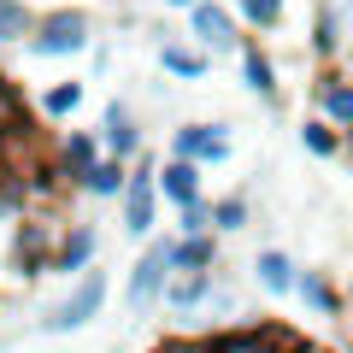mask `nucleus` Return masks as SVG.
Returning <instances> with one entry per match:
<instances>
[{
  "label": "nucleus",
  "mask_w": 353,
  "mask_h": 353,
  "mask_svg": "<svg viewBox=\"0 0 353 353\" xmlns=\"http://www.w3.org/2000/svg\"><path fill=\"white\" fill-rule=\"evenodd\" d=\"M101 306H106V271H83V277L71 283V294L41 312V330H48V336H71V330L94 324Z\"/></svg>",
  "instance_id": "obj_2"
},
{
  "label": "nucleus",
  "mask_w": 353,
  "mask_h": 353,
  "mask_svg": "<svg viewBox=\"0 0 353 353\" xmlns=\"http://www.w3.org/2000/svg\"><path fill=\"white\" fill-rule=\"evenodd\" d=\"M312 88H318V112H324L336 130H353V83H347V77H341V71H324Z\"/></svg>",
  "instance_id": "obj_12"
},
{
  "label": "nucleus",
  "mask_w": 353,
  "mask_h": 353,
  "mask_svg": "<svg viewBox=\"0 0 353 353\" xmlns=\"http://www.w3.org/2000/svg\"><path fill=\"white\" fill-rule=\"evenodd\" d=\"M159 165L141 153V159H130V189H124V201H118V224L130 230V236H148L153 224H159Z\"/></svg>",
  "instance_id": "obj_3"
},
{
  "label": "nucleus",
  "mask_w": 353,
  "mask_h": 353,
  "mask_svg": "<svg viewBox=\"0 0 353 353\" xmlns=\"http://www.w3.org/2000/svg\"><path fill=\"white\" fill-rule=\"evenodd\" d=\"M248 224H253L248 194H224V201H212V230H248Z\"/></svg>",
  "instance_id": "obj_23"
},
{
  "label": "nucleus",
  "mask_w": 353,
  "mask_h": 353,
  "mask_svg": "<svg viewBox=\"0 0 353 353\" xmlns=\"http://www.w3.org/2000/svg\"><path fill=\"white\" fill-rule=\"evenodd\" d=\"M176 271H218V241L206 236H176Z\"/></svg>",
  "instance_id": "obj_19"
},
{
  "label": "nucleus",
  "mask_w": 353,
  "mask_h": 353,
  "mask_svg": "<svg viewBox=\"0 0 353 353\" xmlns=\"http://www.w3.org/2000/svg\"><path fill=\"white\" fill-rule=\"evenodd\" d=\"M159 194L176 206V212L194 206V201H201V165H194V159H165L159 165Z\"/></svg>",
  "instance_id": "obj_11"
},
{
  "label": "nucleus",
  "mask_w": 353,
  "mask_h": 353,
  "mask_svg": "<svg viewBox=\"0 0 353 353\" xmlns=\"http://www.w3.org/2000/svg\"><path fill=\"white\" fill-rule=\"evenodd\" d=\"M206 230H212V206H206V201L183 206V236H206Z\"/></svg>",
  "instance_id": "obj_27"
},
{
  "label": "nucleus",
  "mask_w": 353,
  "mask_h": 353,
  "mask_svg": "<svg viewBox=\"0 0 353 353\" xmlns=\"http://www.w3.org/2000/svg\"><path fill=\"white\" fill-rule=\"evenodd\" d=\"M218 347H224V353H289V336L271 330V324H259V330H224Z\"/></svg>",
  "instance_id": "obj_15"
},
{
  "label": "nucleus",
  "mask_w": 353,
  "mask_h": 353,
  "mask_svg": "<svg viewBox=\"0 0 353 353\" xmlns=\"http://www.w3.org/2000/svg\"><path fill=\"white\" fill-rule=\"evenodd\" d=\"M165 6H201V0H165Z\"/></svg>",
  "instance_id": "obj_30"
},
{
  "label": "nucleus",
  "mask_w": 353,
  "mask_h": 353,
  "mask_svg": "<svg viewBox=\"0 0 353 353\" xmlns=\"http://www.w3.org/2000/svg\"><path fill=\"white\" fill-rule=\"evenodd\" d=\"M347 165H353V130H347Z\"/></svg>",
  "instance_id": "obj_31"
},
{
  "label": "nucleus",
  "mask_w": 353,
  "mask_h": 353,
  "mask_svg": "<svg viewBox=\"0 0 353 353\" xmlns=\"http://www.w3.org/2000/svg\"><path fill=\"white\" fill-rule=\"evenodd\" d=\"M218 289V271H176L171 289H165V306L171 312H194V306H206Z\"/></svg>",
  "instance_id": "obj_13"
},
{
  "label": "nucleus",
  "mask_w": 353,
  "mask_h": 353,
  "mask_svg": "<svg viewBox=\"0 0 353 353\" xmlns=\"http://www.w3.org/2000/svg\"><path fill=\"white\" fill-rule=\"evenodd\" d=\"M124 189H130V159H112V153L83 176V194H94V201H124Z\"/></svg>",
  "instance_id": "obj_14"
},
{
  "label": "nucleus",
  "mask_w": 353,
  "mask_h": 353,
  "mask_svg": "<svg viewBox=\"0 0 353 353\" xmlns=\"http://www.w3.org/2000/svg\"><path fill=\"white\" fill-rule=\"evenodd\" d=\"M312 53H318V59H336V53H341V18L330 12V6L318 12V24H312Z\"/></svg>",
  "instance_id": "obj_24"
},
{
  "label": "nucleus",
  "mask_w": 353,
  "mask_h": 353,
  "mask_svg": "<svg viewBox=\"0 0 353 353\" xmlns=\"http://www.w3.org/2000/svg\"><path fill=\"white\" fill-rule=\"evenodd\" d=\"M171 277H176V236L148 241L141 259H136V271H130V283H124V306H130L136 318L153 312V306L165 301V289H171Z\"/></svg>",
  "instance_id": "obj_1"
},
{
  "label": "nucleus",
  "mask_w": 353,
  "mask_h": 353,
  "mask_svg": "<svg viewBox=\"0 0 353 353\" xmlns=\"http://www.w3.org/2000/svg\"><path fill=\"white\" fill-rule=\"evenodd\" d=\"M36 36V12L24 0H0V41H30Z\"/></svg>",
  "instance_id": "obj_21"
},
{
  "label": "nucleus",
  "mask_w": 353,
  "mask_h": 353,
  "mask_svg": "<svg viewBox=\"0 0 353 353\" xmlns=\"http://www.w3.org/2000/svg\"><path fill=\"white\" fill-rule=\"evenodd\" d=\"M289 353H324V347H312V341H294V336H289Z\"/></svg>",
  "instance_id": "obj_28"
},
{
  "label": "nucleus",
  "mask_w": 353,
  "mask_h": 353,
  "mask_svg": "<svg viewBox=\"0 0 353 353\" xmlns=\"http://www.w3.org/2000/svg\"><path fill=\"white\" fill-rule=\"evenodd\" d=\"M101 141H106V153H112V159H141V130H136V112H130L124 101L106 106V118H101Z\"/></svg>",
  "instance_id": "obj_9"
},
{
  "label": "nucleus",
  "mask_w": 353,
  "mask_h": 353,
  "mask_svg": "<svg viewBox=\"0 0 353 353\" xmlns=\"http://www.w3.org/2000/svg\"><path fill=\"white\" fill-rule=\"evenodd\" d=\"M294 294H301L318 318H336L341 312V294H336V283H330L324 271H301V289H294Z\"/></svg>",
  "instance_id": "obj_18"
},
{
  "label": "nucleus",
  "mask_w": 353,
  "mask_h": 353,
  "mask_svg": "<svg viewBox=\"0 0 353 353\" xmlns=\"http://www.w3.org/2000/svg\"><path fill=\"white\" fill-rule=\"evenodd\" d=\"M83 94H88V88L77 83V77H71V83H53L48 94H41V112H48V118H71L77 106H83Z\"/></svg>",
  "instance_id": "obj_22"
},
{
  "label": "nucleus",
  "mask_w": 353,
  "mask_h": 353,
  "mask_svg": "<svg viewBox=\"0 0 353 353\" xmlns=\"http://www.w3.org/2000/svg\"><path fill=\"white\" fill-rule=\"evenodd\" d=\"M301 148L318 153V159H336V153H347V136H341V130L318 112V118H306V124H301Z\"/></svg>",
  "instance_id": "obj_16"
},
{
  "label": "nucleus",
  "mask_w": 353,
  "mask_h": 353,
  "mask_svg": "<svg viewBox=\"0 0 353 353\" xmlns=\"http://www.w3.org/2000/svg\"><path fill=\"white\" fill-rule=\"evenodd\" d=\"M201 353H224V347H218V336H212V341H206V347H201Z\"/></svg>",
  "instance_id": "obj_29"
},
{
  "label": "nucleus",
  "mask_w": 353,
  "mask_h": 353,
  "mask_svg": "<svg viewBox=\"0 0 353 353\" xmlns=\"http://www.w3.org/2000/svg\"><path fill=\"white\" fill-rule=\"evenodd\" d=\"M189 30H194V41H201V48H212V53H241V48H248V41L236 36V18H230L218 0L189 6Z\"/></svg>",
  "instance_id": "obj_6"
},
{
  "label": "nucleus",
  "mask_w": 353,
  "mask_h": 353,
  "mask_svg": "<svg viewBox=\"0 0 353 353\" xmlns=\"http://www.w3.org/2000/svg\"><path fill=\"white\" fill-rule=\"evenodd\" d=\"M36 59H65V53H83L88 48V18L83 12H48V18H36V36L24 41Z\"/></svg>",
  "instance_id": "obj_4"
},
{
  "label": "nucleus",
  "mask_w": 353,
  "mask_h": 353,
  "mask_svg": "<svg viewBox=\"0 0 353 353\" xmlns=\"http://www.w3.org/2000/svg\"><path fill=\"white\" fill-rule=\"evenodd\" d=\"M347 24H353V0H347Z\"/></svg>",
  "instance_id": "obj_32"
},
{
  "label": "nucleus",
  "mask_w": 353,
  "mask_h": 353,
  "mask_svg": "<svg viewBox=\"0 0 353 353\" xmlns=\"http://www.w3.org/2000/svg\"><path fill=\"white\" fill-rule=\"evenodd\" d=\"M253 277H259L265 294H294L301 289V265H294L283 248H259L253 253Z\"/></svg>",
  "instance_id": "obj_10"
},
{
  "label": "nucleus",
  "mask_w": 353,
  "mask_h": 353,
  "mask_svg": "<svg viewBox=\"0 0 353 353\" xmlns=\"http://www.w3.org/2000/svg\"><path fill=\"white\" fill-rule=\"evenodd\" d=\"M236 12L248 24H259V30H277L283 24V0H236Z\"/></svg>",
  "instance_id": "obj_25"
},
{
  "label": "nucleus",
  "mask_w": 353,
  "mask_h": 353,
  "mask_svg": "<svg viewBox=\"0 0 353 353\" xmlns=\"http://www.w3.org/2000/svg\"><path fill=\"white\" fill-rule=\"evenodd\" d=\"M241 77H248V88L259 101H277V65L265 59L259 48H241Z\"/></svg>",
  "instance_id": "obj_20"
},
{
  "label": "nucleus",
  "mask_w": 353,
  "mask_h": 353,
  "mask_svg": "<svg viewBox=\"0 0 353 353\" xmlns=\"http://www.w3.org/2000/svg\"><path fill=\"white\" fill-rule=\"evenodd\" d=\"M101 148H106L101 136H88V130H71V136L59 141V159H53V171H59L65 183H71V189H83V176H88V171H94V165L106 159Z\"/></svg>",
  "instance_id": "obj_8"
},
{
  "label": "nucleus",
  "mask_w": 353,
  "mask_h": 353,
  "mask_svg": "<svg viewBox=\"0 0 353 353\" xmlns=\"http://www.w3.org/2000/svg\"><path fill=\"white\" fill-rule=\"evenodd\" d=\"M94 248H101V230L83 224V218H71L59 236V253H53V271L59 277H83V271H94Z\"/></svg>",
  "instance_id": "obj_7"
},
{
  "label": "nucleus",
  "mask_w": 353,
  "mask_h": 353,
  "mask_svg": "<svg viewBox=\"0 0 353 353\" xmlns=\"http://www.w3.org/2000/svg\"><path fill=\"white\" fill-rule=\"evenodd\" d=\"M159 353H165V347H159Z\"/></svg>",
  "instance_id": "obj_34"
},
{
  "label": "nucleus",
  "mask_w": 353,
  "mask_h": 353,
  "mask_svg": "<svg viewBox=\"0 0 353 353\" xmlns=\"http://www.w3.org/2000/svg\"><path fill=\"white\" fill-rule=\"evenodd\" d=\"M159 65H165L171 77H183V83H194V77H206V65H212V59H206L201 48H189V41H165V48H159Z\"/></svg>",
  "instance_id": "obj_17"
},
{
  "label": "nucleus",
  "mask_w": 353,
  "mask_h": 353,
  "mask_svg": "<svg viewBox=\"0 0 353 353\" xmlns=\"http://www.w3.org/2000/svg\"><path fill=\"white\" fill-rule=\"evenodd\" d=\"M0 124H6V130L24 124V101L12 94V83H6V77H0Z\"/></svg>",
  "instance_id": "obj_26"
},
{
  "label": "nucleus",
  "mask_w": 353,
  "mask_h": 353,
  "mask_svg": "<svg viewBox=\"0 0 353 353\" xmlns=\"http://www.w3.org/2000/svg\"><path fill=\"white\" fill-rule=\"evenodd\" d=\"M171 159L224 165L230 159V130L224 124H183V130H171Z\"/></svg>",
  "instance_id": "obj_5"
},
{
  "label": "nucleus",
  "mask_w": 353,
  "mask_h": 353,
  "mask_svg": "<svg viewBox=\"0 0 353 353\" xmlns=\"http://www.w3.org/2000/svg\"><path fill=\"white\" fill-rule=\"evenodd\" d=\"M0 136H6V124H0Z\"/></svg>",
  "instance_id": "obj_33"
}]
</instances>
